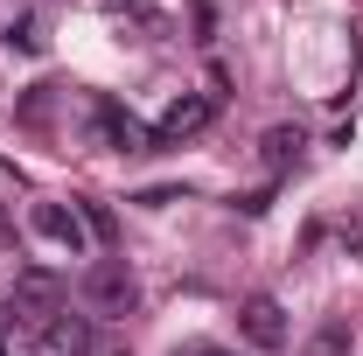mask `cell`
<instances>
[{
    "mask_svg": "<svg viewBox=\"0 0 363 356\" xmlns=\"http://www.w3.org/2000/svg\"><path fill=\"white\" fill-rule=\"evenodd\" d=\"M28 230L43 238L49 252H63V259H91V245H98L77 203H28Z\"/></svg>",
    "mask_w": 363,
    "mask_h": 356,
    "instance_id": "cell-1",
    "label": "cell"
},
{
    "mask_svg": "<svg viewBox=\"0 0 363 356\" xmlns=\"http://www.w3.org/2000/svg\"><path fill=\"white\" fill-rule=\"evenodd\" d=\"M91 350H98V321L70 308H49L28 335V356H91Z\"/></svg>",
    "mask_w": 363,
    "mask_h": 356,
    "instance_id": "cell-2",
    "label": "cell"
},
{
    "mask_svg": "<svg viewBox=\"0 0 363 356\" xmlns=\"http://www.w3.org/2000/svg\"><path fill=\"white\" fill-rule=\"evenodd\" d=\"M84 308L91 314H133L140 308V279L126 259H98L84 266Z\"/></svg>",
    "mask_w": 363,
    "mask_h": 356,
    "instance_id": "cell-3",
    "label": "cell"
},
{
    "mask_svg": "<svg viewBox=\"0 0 363 356\" xmlns=\"http://www.w3.org/2000/svg\"><path fill=\"white\" fill-rule=\"evenodd\" d=\"M217 98H224L217 84H210V91H189V98H175V105H168V112H161V119L147 126V140H154V147H182L189 133H203V126H210Z\"/></svg>",
    "mask_w": 363,
    "mask_h": 356,
    "instance_id": "cell-4",
    "label": "cell"
},
{
    "mask_svg": "<svg viewBox=\"0 0 363 356\" xmlns=\"http://www.w3.org/2000/svg\"><path fill=\"white\" fill-rule=\"evenodd\" d=\"M0 49L7 56H43L49 49V14L35 0H7L0 7Z\"/></svg>",
    "mask_w": 363,
    "mask_h": 356,
    "instance_id": "cell-5",
    "label": "cell"
},
{
    "mask_svg": "<svg viewBox=\"0 0 363 356\" xmlns=\"http://www.w3.org/2000/svg\"><path fill=\"white\" fill-rule=\"evenodd\" d=\"M238 335H245L252 350L272 356V350H286V335H294V328H286V308H279L272 294H252V301L238 308Z\"/></svg>",
    "mask_w": 363,
    "mask_h": 356,
    "instance_id": "cell-6",
    "label": "cell"
},
{
    "mask_svg": "<svg viewBox=\"0 0 363 356\" xmlns=\"http://www.w3.org/2000/svg\"><path fill=\"white\" fill-rule=\"evenodd\" d=\"M91 140L98 147H112V154H133V147H154V140L140 133V119L119 105V98H91Z\"/></svg>",
    "mask_w": 363,
    "mask_h": 356,
    "instance_id": "cell-7",
    "label": "cell"
},
{
    "mask_svg": "<svg viewBox=\"0 0 363 356\" xmlns=\"http://www.w3.org/2000/svg\"><path fill=\"white\" fill-rule=\"evenodd\" d=\"M350 343H357V335H350V321L335 314V321H321L315 335H308V350H301V356H350Z\"/></svg>",
    "mask_w": 363,
    "mask_h": 356,
    "instance_id": "cell-8",
    "label": "cell"
},
{
    "mask_svg": "<svg viewBox=\"0 0 363 356\" xmlns=\"http://www.w3.org/2000/svg\"><path fill=\"white\" fill-rule=\"evenodd\" d=\"M301 147H308V133H301V126H272V133H266V168L301 161Z\"/></svg>",
    "mask_w": 363,
    "mask_h": 356,
    "instance_id": "cell-9",
    "label": "cell"
},
{
    "mask_svg": "<svg viewBox=\"0 0 363 356\" xmlns=\"http://www.w3.org/2000/svg\"><path fill=\"white\" fill-rule=\"evenodd\" d=\"M112 21H154V0H105Z\"/></svg>",
    "mask_w": 363,
    "mask_h": 356,
    "instance_id": "cell-10",
    "label": "cell"
},
{
    "mask_svg": "<svg viewBox=\"0 0 363 356\" xmlns=\"http://www.w3.org/2000/svg\"><path fill=\"white\" fill-rule=\"evenodd\" d=\"M21 308H0V356H7V321H14Z\"/></svg>",
    "mask_w": 363,
    "mask_h": 356,
    "instance_id": "cell-11",
    "label": "cell"
},
{
    "mask_svg": "<svg viewBox=\"0 0 363 356\" xmlns=\"http://www.w3.org/2000/svg\"><path fill=\"white\" fill-rule=\"evenodd\" d=\"M196 356H224V350H196Z\"/></svg>",
    "mask_w": 363,
    "mask_h": 356,
    "instance_id": "cell-12",
    "label": "cell"
}]
</instances>
